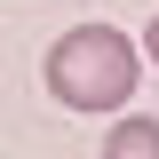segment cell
Here are the masks:
<instances>
[{"label":"cell","instance_id":"1","mask_svg":"<svg viewBox=\"0 0 159 159\" xmlns=\"http://www.w3.org/2000/svg\"><path fill=\"white\" fill-rule=\"evenodd\" d=\"M135 40L119 24H72V32L48 48V96L64 111H127L135 96Z\"/></svg>","mask_w":159,"mask_h":159},{"label":"cell","instance_id":"2","mask_svg":"<svg viewBox=\"0 0 159 159\" xmlns=\"http://www.w3.org/2000/svg\"><path fill=\"white\" fill-rule=\"evenodd\" d=\"M96 159H159V119L151 111H119V127L103 135Z\"/></svg>","mask_w":159,"mask_h":159},{"label":"cell","instance_id":"3","mask_svg":"<svg viewBox=\"0 0 159 159\" xmlns=\"http://www.w3.org/2000/svg\"><path fill=\"white\" fill-rule=\"evenodd\" d=\"M143 56H151V64H159V16H151V24H143Z\"/></svg>","mask_w":159,"mask_h":159}]
</instances>
